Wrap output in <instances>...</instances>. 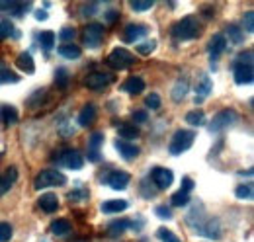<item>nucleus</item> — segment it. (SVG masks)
Listing matches in <instances>:
<instances>
[{
    "label": "nucleus",
    "mask_w": 254,
    "mask_h": 242,
    "mask_svg": "<svg viewBox=\"0 0 254 242\" xmlns=\"http://www.w3.org/2000/svg\"><path fill=\"white\" fill-rule=\"evenodd\" d=\"M193 185H195V183H193V180H191V178H182V185H180L182 189H180V191L190 193L191 189H193Z\"/></svg>",
    "instance_id": "nucleus-51"
},
{
    "label": "nucleus",
    "mask_w": 254,
    "mask_h": 242,
    "mask_svg": "<svg viewBox=\"0 0 254 242\" xmlns=\"http://www.w3.org/2000/svg\"><path fill=\"white\" fill-rule=\"evenodd\" d=\"M20 82V76L8 68H0V84H16Z\"/></svg>",
    "instance_id": "nucleus-33"
},
{
    "label": "nucleus",
    "mask_w": 254,
    "mask_h": 242,
    "mask_svg": "<svg viewBox=\"0 0 254 242\" xmlns=\"http://www.w3.org/2000/svg\"><path fill=\"white\" fill-rule=\"evenodd\" d=\"M147 120H149V114H147L145 110H137V112H133V121H135V125H137V123H145Z\"/></svg>",
    "instance_id": "nucleus-47"
},
{
    "label": "nucleus",
    "mask_w": 254,
    "mask_h": 242,
    "mask_svg": "<svg viewBox=\"0 0 254 242\" xmlns=\"http://www.w3.org/2000/svg\"><path fill=\"white\" fill-rule=\"evenodd\" d=\"M122 88L126 92H129V94H141V92L145 90V80L141 76H129L126 82H124Z\"/></svg>",
    "instance_id": "nucleus-22"
},
{
    "label": "nucleus",
    "mask_w": 254,
    "mask_h": 242,
    "mask_svg": "<svg viewBox=\"0 0 254 242\" xmlns=\"http://www.w3.org/2000/svg\"><path fill=\"white\" fill-rule=\"evenodd\" d=\"M157 235H159V239L162 242H182L176 235H174V233H172V231H168V229H159V231H157Z\"/></svg>",
    "instance_id": "nucleus-40"
},
{
    "label": "nucleus",
    "mask_w": 254,
    "mask_h": 242,
    "mask_svg": "<svg viewBox=\"0 0 254 242\" xmlns=\"http://www.w3.org/2000/svg\"><path fill=\"white\" fill-rule=\"evenodd\" d=\"M235 195H237L239 199H253V185H251V183L239 185V187L235 189Z\"/></svg>",
    "instance_id": "nucleus-39"
},
{
    "label": "nucleus",
    "mask_w": 254,
    "mask_h": 242,
    "mask_svg": "<svg viewBox=\"0 0 254 242\" xmlns=\"http://www.w3.org/2000/svg\"><path fill=\"white\" fill-rule=\"evenodd\" d=\"M118 133H120L122 139H135V137H139V127L131 125V123H120Z\"/></svg>",
    "instance_id": "nucleus-28"
},
{
    "label": "nucleus",
    "mask_w": 254,
    "mask_h": 242,
    "mask_svg": "<svg viewBox=\"0 0 254 242\" xmlns=\"http://www.w3.org/2000/svg\"><path fill=\"white\" fill-rule=\"evenodd\" d=\"M74 35H76V30H74V28H63L61 33H59V39L63 41V45H64V43L72 41V39H74Z\"/></svg>",
    "instance_id": "nucleus-44"
},
{
    "label": "nucleus",
    "mask_w": 254,
    "mask_h": 242,
    "mask_svg": "<svg viewBox=\"0 0 254 242\" xmlns=\"http://www.w3.org/2000/svg\"><path fill=\"white\" fill-rule=\"evenodd\" d=\"M116 149L120 151V154H122L126 160L137 158L139 152H141V149H139L137 145H133V143H129V141H116Z\"/></svg>",
    "instance_id": "nucleus-19"
},
{
    "label": "nucleus",
    "mask_w": 254,
    "mask_h": 242,
    "mask_svg": "<svg viewBox=\"0 0 254 242\" xmlns=\"http://www.w3.org/2000/svg\"><path fill=\"white\" fill-rule=\"evenodd\" d=\"M129 6L135 10V12H143V10H151L155 6V0H131Z\"/></svg>",
    "instance_id": "nucleus-36"
},
{
    "label": "nucleus",
    "mask_w": 254,
    "mask_h": 242,
    "mask_svg": "<svg viewBox=\"0 0 254 242\" xmlns=\"http://www.w3.org/2000/svg\"><path fill=\"white\" fill-rule=\"evenodd\" d=\"M237 64H253V51H243L239 57H237Z\"/></svg>",
    "instance_id": "nucleus-46"
},
{
    "label": "nucleus",
    "mask_w": 254,
    "mask_h": 242,
    "mask_svg": "<svg viewBox=\"0 0 254 242\" xmlns=\"http://www.w3.org/2000/svg\"><path fill=\"white\" fill-rule=\"evenodd\" d=\"M145 104H147V108H151V110H159L160 108V96L159 94H149V96L145 98Z\"/></svg>",
    "instance_id": "nucleus-45"
},
{
    "label": "nucleus",
    "mask_w": 254,
    "mask_h": 242,
    "mask_svg": "<svg viewBox=\"0 0 254 242\" xmlns=\"http://www.w3.org/2000/svg\"><path fill=\"white\" fill-rule=\"evenodd\" d=\"M155 213L159 215L160 219H172V211H170V207H164V205H160L155 209Z\"/></svg>",
    "instance_id": "nucleus-50"
},
{
    "label": "nucleus",
    "mask_w": 254,
    "mask_h": 242,
    "mask_svg": "<svg viewBox=\"0 0 254 242\" xmlns=\"http://www.w3.org/2000/svg\"><path fill=\"white\" fill-rule=\"evenodd\" d=\"M235 82L237 84H251L254 80V68L253 64H237L235 62Z\"/></svg>",
    "instance_id": "nucleus-12"
},
{
    "label": "nucleus",
    "mask_w": 254,
    "mask_h": 242,
    "mask_svg": "<svg viewBox=\"0 0 254 242\" xmlns=\"http://www.w3.org/2000/svg\"><path fill=\"white\" fill-rule=\"evenodd\" d=\"M225 49H227V39H225V35H223V33L213 35V37H211V41H209V45H207L211 64H213V60H217L223 53H225Z\"/></svg>",
    "instance_id": "nucleus-11"
},
{
    "label": "nucleus",
    "mask_w": 254,
    "mask_h": 242,
    "mask_svg": "<svg viewBox=\"0 0 254 242\" xmlns=\"http://www.w3.org/2000/svg\"><path fill=\"white\" fill-rule=\"evenodd\" d=\"M53 160L64 168H70V170H80L84 166V156L74 149H63V151L55 152Z\"/></svg>",
    "instance_id": "nucleus-4"
},
{
    "label": "nucleus",
    "mask_w": 254,
    "mask_h": 242,
    "mask_svg": "<svg viewBox=\"0 0 254 242\" xmlns=\"http://www.w3.org/2000/svg\"><path fill=\"white\" fill-rule=\"evenodd\" d=\"M35 18H37V20H47V12H45V10H37V12H35Z\"/></svg>",
    "instance_id": "nucleus-52"
},
{
    "label": "nucleus",
    "mask_w": 254,
    "mask_h": 242,
    "mask_svg": "<svg viewBox=\"0 0 254 242\" xmlns=\"http://www.w3.org/2000/svg\"><path fill=\"white\" fill-rule=\"evenodd\" d=\"M59 55L64 57V59H78L80 55H82V49L78 47V45H74V43H64L59 47Z\"/></svg>",
    "instance_id": "nucleus-26"
},
{
    "label": "nucleus",
    "mask_w": 254,
    "mask_h": 242,
    "mask_svg": "<svg viewBox=\"0 0 254 242\" xmlns=\"http://www.w3.org/2000/svg\"><path fill=\"white\" fill-rule=\"evenodd\" d=\"M106 62H108V66H112L114 70H126V68H129V66H133L137 60H135V55L129 53L127 49H124V47H116V49L108 55Z\"/></svg>",
    "instance_id": "nucleus-3"
},
{
    "label": "nucleus",
    "mask_w": 254,
    "mask_h": 242,
    "mask_svg": "<svg viewBox=\"0 0 254 242\" xmlns=\"http://www.w3.org/2000/svg\"><path fill=\"white\" fill-rule=\"evenodd\" d=\"M16 0H0V12H10L16 8Z\"/></svg>",
    "instance_id": "nucleus-49"
},
{
    "label": "nucleus",
    "mask_w": 254,
    "mask_h": 242,
    "mask_svg": "<svg viewBox=\"0 0 254 242\" xmlns=\"http://www.w3.org/2000/svg\"><path fill=\"white\" fill-rule=\"evenodd\" d=\"M37 205L39 209L45 213H55L59 209V197L55 193H43L39 199H37Z\"/></svg>",
    "instance_id": "nucleus-17"
},
{
    "label": "nucleus",
    "mask_w": 254,
    "mask_h": 242,
    "mask_svg": "<svg viewBox=\"0 0 254 242\" xmlns=\"http://www.w3.org/2000/svg\"><path fill=\"white\" fill-rule=\"evenodd\" d=\"M147 33H149V28L145 24H129L124 30V41L126 43H135V41H139Z\"/></svg>",
    "instance_id": "nucleus-13"
},
{
    "label": "nucleus",
    "mask_w": 254,
    "mask_h": 242,
    "mask_svg": "<svg viewBox=\"0 0 254 242\" xmlns=\"http://www.w3.org/2000/svg\"><path fill=\"white\" fill-rule=\"evenodd\" d=\"M151 180L153 183L159 187V189H166V187H170L172 185V182H174V174H172V170H168V168H153L151 170Z\"/></svg>",
    "instance_id": "nucleus-9"
},
{
    "label": "nucleus",
    "mask_w": 254,
    "mask_h": 242,
    "mask_svg": "<svg viewBox=\"0 0 254 242\" xmlns=\"http://www.w3.org/2000/svg\"><path fill=\"white\" fill-rule=\"evenodd\" d=\"M112 82H114V76L108 74V72H90V74L86 76V80H84V84H86L90 90H102V88H106V86L112 84Z\"/></svg>",
    "instance_id": "nucleus-10"
},
{
    "label": "nucleus",
    "mask_w": 254,
    "mask_h": 242,
    "mask_svg": "<svg viewBox=\"0 0 254 242\" xmlns=\"http://www.w3.org/2000/svg\"><path fill=\"white\" fill-rule=\"evenodd\" d=\"M131 182V176L124 172V170H114L110 172V176L106 178V183L112 187V189H126L127 183Z\"/></svg>",
    "instance_id": "nucleus-15"
},
{
    "label": "nucleus",
    "mask_w": 254,
    "mask_h": 242,
    "mask_svg": "<svg viewBox=\"0 0 254 242\" xmlns=\"http://www.w3.org/2000/svg\"><path fill=\"white\" fill-rule=\"evenodd\" d=\"M172 205L174 207H186L188 203H190V193H184V191H176L174 195H172Z\"/></svg>",
    "instance_id": "nucleus-34"
},
{
    "label": "nucleus",
    "mask_w": 254,
    "mask_h": 242,
    "mask_svg": "<svg viewBox=\"0 0 254 242\" xmlns=\"http://www.w3.org/2000/svg\"><path fill=\"white\" fill-rule=\"evenodd\" d=\"M12 227L8 223H0V242H8L12 239Z\"/></svg>",
    "instance_id": "nucleus-42"
},
{
    "label": "nucleus",
    "mask_w": 254,
    "mask_h": 242,
    "mask_svg": "<svg viewBox=\"0 0 254 242\" xmlns=\"http://www.w3.org/2000/svg\"><path fill=\"white\" fill-rule=\"evenodd\" d=\"M90 193H88V189H82V187H78L76 191H70L68 195H66V199L68 201H72V203H76V201H80V199H86Z\"/></svg>",
    "instance_id": "nucleus-41"
},
{
    "label": "nucleus",
    "mask_w": 254,
    "mask_h": 242,
    "mask_svg": "<svg viewBox=\"0 0 254 242\" xmlns=\"http://www.w3.org/2000/svg\"><path fill=\"white\" fill-rule=\"evenodd\" d=\"M129 227H135V223H131V221H126V219H122V221H116V223H112L110 227H108V233L112 235V237H120V235H124V231L129 229Z\"/></svg>",
    "instance_id": "nucleus-29"
},
{
    "label": "nucleus",
    "mask_w": 254,
    "mask_h": 242,
    "mask_svg": "<svg viewBox=\"0 0 254 242\" xmlns=\"http://www.w3.org/2000/svg\"><path fill=\"white\" fill-rule=\"evenodd\" d=\"M186 121L190 123V125H203V121H205V114L201 112V110H193L190 114H186Z\"/></svg>",
    "instance_id": "nucleus-35"
},
{
    "label": "nucleus",
    "mask_w": 254,
    "mask_h": 242,
    "mask_svg": "<svg viewBox=\"0 0 254 242\" xmlns=\"http://www.w3.org/2000/svg\"><path fill=\"white\" fill-rule=\"evenodd\" d=\"M16 64H18L20 70H24L28 74H32L33 70H35V64H33V59L30 53H20L18 59H16Z\"/></svg>",
    "instance_id": "nucleus-27"
},
{
    "label": "nucleus",
    "mask_w": 254,
    "mask_h": 242,
    "mask_svg": "<svg viewBox=\"0 0 254 242\" xmlns=\"http://www.w3.org/2000/svg\"><path fill=\"white\" fill-rule=\"evenodd\" d=\"M96 120V106L94 104H86L82 110H80V116H78V123L82 127H88L92 121Z\"/></svg>",
    "instance_id": "nucleus-25"
},
{
    "label": "nucleus",
    "mask_w": 254,
    "mask_h": 242,
    "mask_svg": "<svg viewBox=\"0 0 254 242\" xmlns=\"http://www.w3.org/2000/svg\"><path fill=\"white\" fill-rule=\"evenodd\" d=\"M127 207H129V203H127L126 199H110V201H104V203L100 205V211L112 215V213L126 211Z\"/></svg>",
    "instance_id": "nucleus-20"
},
{
    "label": "nucleus",
    "mask_w": 254,
    "mask_h": 242,
    "mask_svg": "<svg viewBox=\"0 0 254 242\" xmlns=\"http://www.w3.org/2000/svg\"><path fill=\"white\" fill-rule=\"evenodd\" d=\"M64 183H66L64 174L57 172V170H41L33 180V187L45 189V187H53V185H64Z\"/></svg>",
    "instance_id": "nucleus-6"
},
{
    "label": "nucleus",
    "mask_w": 254,
    "mask_h": 242,
    "mask_svg": "<svg viewBox=\"0 0 254 242\" xmlns=\"http://www.w3.org/2000/svg\"><path fill=\"white\" fill-rule=\"evenodd\" d=\"M116 18H118V12H108L106 14V20L108 22H116Z\"/></svg>",
    "instance_id": "nucleus-53"
},
{
    "label": "nucleus",
    "mask_w": 254,
    "mask_h": 242,
    "mask_svg": "<svg viewBox=\"0 0 254 242\" xmlns=\"http://www.w3.org/2000/svg\"><path fill=\"white\" fill-rule=\"evenodd\" d=\"M193 139H195V133L188 131V129H180L174 133V137L170 139V145H168V151L170 154H182L190 149L193 145Z\"/></svg>",
    "instance_id": "nucleus-5"
},
{
    "label": "nucleus",
    "mask_w": 254,
    "mask_h": 242,
    "mask_svg": "<svg viewBox=\"0 0 254 242\" xmlns=\"http://www.w3.org/2000/svg\"><path fill=\"white\" fill-rule=\"evenodd\" d=\"M0 68H2V66H0Z\"/></svg>",
    "instance_id": "nucleus-54"
},
{
    "label": "nucleus",
    "mask_w": 254,
    "mask_h": 242,
    "mask_svg": "<svg viewBox=\"0 0 254 242\" xmlns=\"http://www.w3.org/2000/svg\"><path fill=\"white\" fill-rule=\"evenodd\" d=\"M239 121V114L235 110H221L213 120H211V125H209V131L211 133H219L227 127H233L235 123Z\"/></svg>",
    "instance_id": "nucleus-7"
},
{
    "label": "nucleus",
    "mask_w": 254,
    "mask_h": 242,
    "mask_svg": "<svg viewBox=\"0 0 254 242\" xmlns=\"http://www.w3.org/2000/svg\"><path fill=\"white\" fill-rule=\"evenodd\" d=\"M68 70L66 68H63V66H59L57 70H55V84H57V88H61V90H64L66 86H68Z\"/></svg>",
    "instance_id": "nucleus-31"
},
{
    "label": "nucleus",
    "mask_w": 254,
    "mask_h": 242,
    "mask_svg": "<svg viewBox=\"0 0 254 242\" xmlns=\"http://www.w3.org/2000/svg\"><path fill=\"white\" fill-rule=\"evenodd\" d=\"M70 123H68V120H64L63 123H59L57 127H59V131L63 133L64 137H68V135H74V127H68Z\"/></svg>",
    "instance_id": "nucleus-48"
},
{
    "label": "nucleus",
    "mask_w": 254,
    "mask_h": 242,
    "mask_svg": "<svg viewBox=\"0 0 254 242\" xmlns=\"http://www.w3.org/2000/svg\"><path fill=\"white\" fill-rule=\"evenodd\" d=\"M190 227L199 235V237H207V239H221V225L215 217H205V211H203V217L197 221V223H190Z\"/></svg>",
    "instance_id": "nucleus-2"
},
{
    "label": "nucleus",
    "mask_w": 254,
    "mask_h": 242,
    "mask_svg": "<svg viewBox=\"0 0 254 242\" xmlns=\"http://www.w3.org/2000/svg\"><path fill=\"white\" fill-rule=\"evenodd\" d=\"M18 180V170L14 168V166H10V168H6L4 170V174L0 176V197L14 185V182Z\"/></svg>",
    "instance_id": "nucleus-18"
},
{
    "label": "nucleus",
    "mask_w": 254,
    "mask_h": 242,
    "mask_svg": "<svg viewBox=\"0 0 254 242\" xmlns=\"http://www.w3.org/2000/svg\"><path fill=\"white\" fill-rule=\"evenodd\" d=\"M104 39V26L98 24V22H92L84 28V33H82V41L88 49H98L100 43Z\"/></svg>",
    "instance_id": "nucleus-8"
},
{
    "label": "nucleus",
    "mask_w": 254,
    "mask_h": 242,
    "mask_svg": "<svg viewBox=\"0 0 254 242\" xmlns=\"http://www.w3.org/2000/svg\"><path fill=\"white\" fill-rule=\"evenodd\" d=\"M10 35H14V24L10 20H2L0 22V39H8Z\"/></svg>",
    "instance_id": "nucleus-37"
},
{
    "label": "nucleus",
    "mask_w": 254,
    "mask_h": 242,
    "mask_svg": "<svg viewBox=\"0 0 254 242\" xmlns=\"http://www.w3.org/2000/svg\"><path fill=\"white\" fill-rule=\"evenodd\" d=\"M188 78L186 76H182V78H178V82L174 84V88H172V100L178 104V102H182L184 98H186V94H188Z\"/></svg>",
    "instance_id": "nucleus-23"
},
{
    "label": "nucleus",
    "mask_w": 254,
    "mask_h": 242,
    "mask_svg": "<svg viewBox=\"0 0 254 242\" xmlns=\"http://www.w3.org/2000/svg\"><path fill=\"white\" fill-rule=\"evenodd\" d=\"M0 121L6 125V127H10V125H16L18 123V112H16V108L14 106H0Z\"/></svg>",
    "instance_id": "nucleus-21"
},
{
    "label": "nucleus",
    "mask_w": 254,
    "mask_h": 242,
    "mask_svg": "<svg viewBox=\"0 0 254 242\" xmlns=\"http://www.w3.org/2000/svg\"><path fill=\"white\" fill-rule=\"evenodd\" d=\"M211 90H213L211 78H209V76H201V80H199V84H197V88H195V98H193V102H195V104H203L205 98L211 94Z\"/></svg>",
    "instance_id": "nucleus-16"
},
{
    "label": "nucleus",
    "mask_w": 254,
    "mask_h": 242,
    "mask_svg": "<svg viewBox=\"0 0 254 242\" xmlns=\"http://www.w3.org/2000/svg\"><path fill=\"white\" fill-rule=\"evenodd\" d=\"M55 39H57V35L49 30L41 31V35H39V43H41V47H43L45 51H51V49L55 47Z\"/></svg>",
    "instance_id": "nucleus-30"
},
{
    "label": "nucleus",
    "mask_w": 254,
    "mask_h": 242,
    "mask_svg": "<svg viewBox=\"0 0 254 242\" xmlns=\"http://www.w3.org/2000/svg\"><path fill=\"white\" fill-rule=\"evenodd\" d=\"M227 35H229V39L233 41V43H237V45H241L243 41H245V31L241 30V28H237V26H227Z\"/></svg>",
    "instance_id": "nucleus-32"
},
{
    "label": "nucleus",
    "mask_w": 254,
    "mask_h": 242,
    "mask_svg": "<svg viewBox=\"0 0 254 242\" xmlns=\"http://www.w3.org/2000/svg\"><path fill=\"white\" fill-rule=\"evenodd\" d=\"M102 145H104V133H100V131L92 133L90 139H88V160L90 162H98L100 160V149H102Z\"/></svg>",
    "instance_id": "nucleus-14"
},
{
    "label": "nucleus",
    "mask_w": 254,
    "mask_h": 242,
    "mask_svg": "<svg viewBox=\"0 0 254 242\" xmlns=\"http://www.w3.org/2000/svg\"><path fill=\"white\" fill-rule=\"evenodd\" d=\"M201 33V26L197 22L195 16H186L182 20H178L172 28V35L178 39V41H190V39H195L197 35Z\"/></svg>",
    "instance_id": "nucleus-1"
},
{
    "label": "nucleus",
    "mask_w": 254,
    "mask_h": 242,
    "mask_svg": "<svg viewBox=\"0 0 254 242\" xmlns=\"http://www.w3.org/2000/svg\"><path fill=\"white\" fill-rule=\"evenodd\" d=\"M49 231H51V235H55V237H64V235L70 233V221H68V219H57V221L51 223Z\"/></svg>",
    "instance_id": "nucleus-24"
},
{
    "label": "nucleus",
    "mask_w": 254,
    "mask_h": 242,
    "mask_svg": "<svg viewBox=\"0 0 254 242\" xmlns=\"http://www.w3.org/2000/svg\"><path fill=\"white\" fill-rule=\"evenodd\" d=\"M243 30L247 33H253L254 31V14L253 12H247L245 18H243Z\"/></svg>",
    "instance_id": "nucleus-43"
},
{
    "label": "nucleus",
    "mask_w": 254,
    "mask_h": 242,
    "mask_svg": "<svg viewBox=\"0 0 254 242\" xmlns=\"http://www.w3.org/2000/svg\"><path fill=\"white\" fill-rule=\"evenodd\" d=\"M135 49H137L139 55H151V53L157 49V41H145V43H139Z\"/></svg>",
    "instance_id": "nucleus-38"
}]
</instances>
